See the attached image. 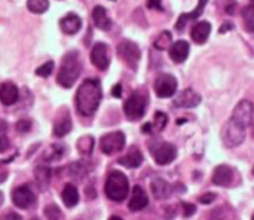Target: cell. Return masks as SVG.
Listing matches in <instances>:
<instances>
[{
  "instance_id": "37",
  "label": "cell",
  "mask_w": 254,
  "mask_h": 220,
  "mask_svg": "<svg viewBox=\"0 0 254 220\" xmlns=\"http://www.w3.org/2000/svg\"><path fill=\"white\" fill-rule=\"evenodd\" d=\"M15 128H16L18 133H28L31 130V122L28 119H21V121L16 122Z\"/></svg>"
},
{
  "instance_id": "44",
  "label": "cell",
  "mask_w": 254,
  "mask_h": 220,
  "mask_svg": "<svg viewBox=\"0 0 254 220\" xmlns=\"http://www.w3.org/2000/svg\"><path fill=\"white\" fill-rule=\"evenodd\" d=\"M231 28H234V24H231V22H226V24H223V25H222V28H220V33H226V31H229Z\"/></svg>"
},
{
  "instance_id": "16",
  "label": "cell",
  "mask_w": 254,
  "mask_h": 220,
  "mask_svg": "<svg viewBox=\"0 0 254 220\" xmlns=\"http://www.w3.org/2000/svg\"><path fill=\"white\" fill-rule=\"evenodd\" d=\"M150 191H152V194H153V197L156 198V200H167V198H170L171 197V194H173V188H171V185L167 182V180H164V179H153L152 182H150Z\"/></svg>"
},
{
  "instance_id": "38",
  "label": "cell",
  "mask_w": 254,
  "mask_h": 220,
  "mask_svg": "<svg viewBox=\"0 0 254 220\" xmlns=\"http://www.w3.org/2000/svg\"><path fill=\"white\" fill-rule=\"evenodd\" d=\"M182 209H183V216L185 218H192L195 215V212H196L195 204H190V203H183Z\"/></svg>"
},
{
  "instance_id": "9",
  "label": "cell",
  "mask_w": 254,
  "mask_h": 220,
  "mask_svg": "<svg viewBox=\"0 0 254 220\" xmlns=\"http://www.w3.org/2000/svg\"><path fill=\"white\" fill-rule=\"evenodd\" d=\"M10 197H12L13 206L21 209V210L31 209L36 203V195L33 194V191L27 185H21V186L13 188Z\"/></svg>"
},
{
  "instance_id": "15",
  "label": "cell",
  "mask_w": 254,
  "mask_h": 220,
  "mask_svg": "<svg viewBox=\"0 0 254 220\" xmlns=\"http://www.w3.org/2000/svg\"><path fill=\"white\" fill-rule=\"evenodd\" d=\"M149 206V198L146 191L141 186H135L132 189V197L128 203V209L131 212H140L143 209H146Z\"/></svg>"
},
{
  "instance_id": "25",
  "label": "cell",
  "mask_w": 254,
  "mask_h": 220,
  "mask_svg": "<svg viewBox=\"0 0 254 220\" xmlns=\"http://www.w3.org/2000/svg\"><path fill=\"white\" fill-rule=\"evenodd\" d=\"M61 198H63V203H64L65 207H68V209L76 207L77 203H79V192H77L76 186L71 185V183H67V185L63 188Z\"/></svg>"
},
{
  "instance_id": "20",
  "label": "cell",
  "mask_w": 254,
  "mask_h": 220,
  "mask_svg": "<svg viewBox=\"0 0 254 220\" xmlns=\"http://www.w3.org/2000/svg\"><path fill=\"white\" fill-rule=\"evenodd\" d=\"M207 1H208V0H199V1H198V4H196V7H195L192 12L182 13V15H180V18H179V19H177V22H176V30L182 31L190 19L199 18V16H201V13L204 12V7L207 6Z\"/></svg>"
},
{
  "instance_id": "23",
  "label": "cell",
  "mask_w": 254,
  "mask_h": 220,
  "mask_svg": "<svg viewBox=\"0 0 254 220\" xmlns=\"http://www.w3.org/2000/svg\"><path fill=\"white\" fill-rule=\"evenodd\" d=\"M71 118L67 112L61 113L57 119H55V124H54V136L55 137H64L65 134H68L71 131Z\"/></svg>"
},
{
  "instance_id": "43",
  "label": "cell",
  "mask_w": 254,
  "mask_h": 220,
  "mask_svg": "<svg viewBox=\"0 0 254 220\" xmlns=\"http://www.w3.org/2000/svg\"><path fill=\"white\" fill-rule=\"evenodd\" d=\"M1 220H22V218L18 213H7L1 218Z\"/></svg>"
},
{
  "instance_id": "3",
  "label": "cell",
  "mask_w": 254,
  "mask_h": 220,
  "mask_svg": "<svg viewBox=\"0 0 254 220\" xmlns=\"http://www.w3.org/2000/svg\"><path fill=\"white\" fill-rule=\"evenodd\" d=\"M104 191H106V195H107L109 200H112L115 203L124 201L128 197V192H129L128 177L121 171H112L107 176Z\"/></svg>"
},
{
  "instance_id": "36",
  "label": "cell",
  "mask_w": 254,
  "mask_h": 220,
  "mask_svg": "<svg viewBox=\"0 0 254 220\" xmlns=\"http://www.w3.org/2000/svg\"><path fill=\"white\" fill-rule=\"evenodd\" d=\"M63 153H64L63 147L58 146V145H54V146L51 147V155L48 156V159H49V161H57V159H60V158L63 156Z\"/></svg>"
},
{
  "instance_id": "26",
  "label": "cell",
  "mask_w": 254,
  "mask_h": 220,
  "mask_svg": "<svg viewBox=\"0 0 254 220\" xmlns=\"http://www.w3.org/2000/svg\"><path fill=\"white\" fill-rule=\"evenodd\" d=\"M51 177H52V173H51V168L48 167H37L34 170V180H36V185L39 186L40 191H46L51 185Z\"/></svg>"
},
{
  "instance_id": "31",
  "label": "cell",
  "mask_w": 254,
  "mask_h": 220,
  "mask_svg": "<svg viewBox=\"0 0 254 220\" xmlns=\"http://www.w3.org/2000/svg\"><path fill=\"white\" fill-rule=\"evenodd\" d=\"M243 16L246 19V27L247 30L252 33L254 28V7L253 4H249L244 10H243Z\"/></svg>"
},
{
  "instance_id": "41",
  "label": "cell",
  "mask_w": 254,
  "mask_h": 220,
  "mask_svg": "<svg viewBox=\"0 0 254 220\" xmlns=\"http://www.w3.org/2000/svg\"><path fill=\"white\" fill-rule=\"evenodd\" d=\"M7 179V170L4 167V162L0 161V183H3Z\"/></svg>"
},
{
  "instance_id": "40",
  "label": "cell",
  "mask_w": 254,
  "mask_h": 220,
  "mask_svg": "<svg viewBox=\"0 0 254 220\" xmlns=\"http://www.w3.org/2000/svg\"><path fill=\"white\" fill-rule=\"evenodd\" d=\"M149 9H162V0H147Z\"/></svg>"
},
{
  "instance_id": "17",
  "label": "cell",
  "mask_w": 254,
  "mask_h": 220,
  "mask_svg": "<svg viewBox=\"0 0 254 220\" xmlns=\"http://www.w3.org/2000/svg\"><path fill=\"white\" fill-rule=\"evenodd\" d=\"M60 27L65 34H76L82 27V19L76 13H67L60 19Z\"/></svg>"
},
{
  "instance_id": "39",
  "label": "cell",
  "mask_w": 254,
  "mask_h": 220,
  "mask_svg": "<svg viewBox=\"0 0 254 220\" xmlns=\"http://www.w3.org/2000/svg\"><path fill=\"white\" fill-rule=\"evenodd\" d=\"M216 198H217V195H216V194H211V192H208V194H204V195H201L198 201H199L201 204H211L213 201H216Z\"/></svg>"
},
{
  "instance_id": "24",
  "label": "cell",
  "mask_w": 254,
  "mask_h": 220,
  "mask_svg": "<svg viewBox=\"0 0 254 220\" xmlns=\"http://www.w3.org/2000/svg\"><path fill=\"white\" fill-rule=\"evenodd\" d=\"M92 19H94V24L100 28V30H110L112 27V21L107 15V10L103 7V6H95L94 10H92Z\"/></svg>"
},
{
  "instance_id": "4",
  "label": "cell",
  "mask_w": 254,
  "mask_h": 220,
  "mask_svg": "<svg viewBox=\"0 0 254 220\" xmlns=\"http://www.w3.org/2000/svg\"><path fill=\"white\" fill-rule=\"evenodd\" d=\"M222 140L226 147H237L246 140V128L234 119H229L222 128Z\"/></svg>"
},
{
  "instance_id": "5",
  "label": "cell",
  "mask_w": 254,
  "mask_h": 220,
  "mask_svg": "<svg viewBox=\"0 0 254 220\" xmlns=\"http://www.w3.org/2000/svg\"><path fill=\"white\" fill-rule=\"evenodd\" d=\"M146 98L138 94V92H134L128 97V100L125 101L124 104V112H125V116L129 119V121H138L144 116V112H146Z\"/></svg>"
},
{
  "instance_id": "10",
  "label": "cell",
  "mask_w": 254,
  "mask_h": 220,
  "mask_svg": "<svg viewBox=\"0 0 254 220\" xmlns=\"http://www.w3.org/2000/svg\"><path fill=\"white\" fill-rule=\"evenodd\" d=\"M231 119H234L235 122H238V124L243 125L244 128L250 127L252 122H253V104H252V101H249V100H241V101L235 106Z\"/></svg>"
},
{
  "instance_id": "22",
  "label": "cell",
  "mask_w": 254,
  "mask_h": 220,
  "mask_svg": "<svg viewBox=\"0 0 254 220\" xmlns=\"http://www.w3.org/2000/svg\"><path fill=\"white\" fill-rule=\"evenodd\" d=\"M210 33H211V24L207 22V21H201V22H198V24L192 28L190 37H192V40H193L196 45H202V43L207 42Z\"/></svg>"
},
{
  "instance_id": "21",
  "label": "cell",
  "mask_w": 254,
  "mask_h": 220,
  "mask_svg": "<svg viewBox=\"0 0 254 220\" xmlns=\"http://www.w3.org/2000/svg\"><path fill=\"white\" fill-rule=\"evenodd\" d=\"M189 51L190 46L186 40H177L173 43V46H170V57L176 63H183L188 58Z\"/></svg>"
},
{
  "instance_id": "18",
  "label": "cell",
  "mask_w": 254,
  "mask_h": 220,
  "mask_svg": "<svg viewBox=\"0 0 254 220\" xmlns=\"http://www.w3.org/2000/svg\"><path fill=\"white\" fill-rule=\"evenodd\" d=\"M18 100V88L12 82H3L0 85V101L4 106H12Z\"/></svg>"
},
{
  "instance_id": "46",
  "label": "cell",
  "mask_w": 254,
  "mask_h": 220,
  "mask_svg": "<svg viewBox=\"0 0 254 220\" xmlns=\"http://www.w3.org/2000/svg\"><path fill=\"white\" fill-rule=\"evenodd\" d=\"M109 220H122L119 216H112V218H109Z\"/></svg>"
},
{
  "instance_id": "14",
  "label": "cell",
  "mask_w": 254,
  "mask_h": 220,
  "mask_svg": "<svg viewBox=\"0 0 254 220\" xmlns=\"http://www.w3.org/2000/svg\"><path fill=\"white\" fill-rule=\"evenodd\" d=\"M234 182V170L228 165H219L213 173V183L222 188L231 186Z\"/></svg>"
},
{
  "instance_id": "6",
  "label": "cell",
  "mask_w": 254,
  "mask_h": 220,
  "mask_svg": "<svg viewBox=\"0 0 254 220\" xmlns=\"http://www.w3.org/2000/svg\"><path fill=\"white\" fill-rule=\"evenodd\" d=\"M118 55L127 66H129L131 69H135L140 61L141 51L137 43L131 40H122L118 45Z\"/></svg>"
},
{
  "instance_id": "11",
  "label": "cell",
  "mask_w": 254,
  "mask_h": 220,
  "mask_svg": "<svg viewBox=\"0 0 254 220\" xmlns=\"http://www.w3.org/2000/svg\"><path fill=\"white\" fill-rule=\"evenodd\" d=\"M152 155L158 165H168L177 158V149L171 143H161L152 150Z\"/></svg>"
},
{
  "instance_id": "13",
  "label": "cell",
  "mask_w": 254,
  "mask_h": 220,
  "mask_svg": "<svg viewBox=\"0 0 254 220\" xmlns=\"http://www.w3.org/2000/svg\"><path fill=\"white\" fill-rule=\"evenodd\" d=\"M199 103H201V95L195 92L192 88L183 89L174 100V106L180 109H192V107H196Z\"/></svg>"
},
{
  "instance_id": "12",
  "label": "cell",
  "mask_w": 254,
  "mask_h": 220,
  "mask_svg": "<svg viewBox=\"0 0 254 220\" xmlns=\"http://www.w3.org/2000/svg\"><path fill=\"white\" fill-rule=\"evenodd\" d=\"M91 61L100 70H107L110 66V51L106 43H97L91 51Z\"/></svg>"
},
{
  "instance_id": "47",
  "label": "cell",
  "mask_w": 254,
  "mask_h": 220,
  "mask_svg": "<svg viewBox=\"0 0 254 220\" xmlns=\"http://www.w3.org/2000/svg\"><path fill=\"white\" fill-rule=\"evenodd\" d=\"M112 1H115V0H112Z\"/></svg>"
},
{
  "instance_id": "34",
  "label": "cell",
  "mask_w": 254,
  "mask_h": 220,
  "mask_svg": "<svg viewBox=\"0 0 254 220\" xmlns=\"http://www.w3.org/2000/svg\"><path fill=\"white\" fill-rule=\"evenodd\" d=\"M167 122H168V118H167V115H165L164 112H156V113H155V121H153V124H155L156 130L162 131V130L165 128Z\"/></svg>"
},
{
  "instance_id": "32",
  "label": "cell",
  "mask_w": 254,
  "mask_h": 220,
  "mask_svg": "<svg viewBox=\"0 0 254 220\" xmlns=\"http://www.w3.org/2000/svg\"><path fill=\"white\" fill-rule=\"evenodd\" d=\"M6 124L1 122L0 124V152H6L10 146V142H9V137H7V133H6Z\"/></svg>"
},
{
  "instance_id": "8",
  "label": "cell",
  "mask_w": 254,
  "mask_h": 220,
  "mask_svg": "<svg viewBox=\"0 0 254 220\" xmlns=\"http://www.w3.org/2000/svg\"><path fill=\"white\" fill-rule=\"evenodd\" d=\"M153 89L159 98H170L177 91V80L173 74L162 73L156 77L153 83Z\"/></svg>"
},
{
  "instance_id": "29",
  "label": "cell",
  "mask_w": 254,
  "mask_h": 220,
  "mask_svg": "<svg viewBox=\"0 0 254 220\" xmlns=\"http://www.w3.org/2000/svg\"><path fill=\"white\" fill-rule=\"evenodd\" d=\"M94 147V139L91 136H83L77 142V150L83 155H89Z\"/></svg>"
},
{
  "instance_id": "45",
  "label": "cell",
  "mask_w": 254,
  "mask_h": 220,
  "mask_svg": "<svg viewBox=\"0 0 254 220\" xmlns=\"http://www.w3.org/2000/svg\"><path fill=\"white\" fill-rule=\"evenodd\" d=\"M150 128H152L150 124H144L143 128H141V131H143V133H150Z\"/></svg>"
},
{
  "instance_id": "33",
  "label": "cell",
  "mask_w": 254,
  "mask_h": 220,
  "mask_svg": "<svg viewBox=\"0 0 254 220\" xmlns=\"http://www.w3.org/2000/svg\"><path fill=\"white\" fill-rule=\"evenodd\" d=\"M54 70V61H48L43 66H40L39 69H36V74L40 77H48Z\"/></svg>"
},
{
  "instance_id": "35",
  "label": "cell",
  "mask_w": 254,
  "mask_h": 220,
  "mask_svg": "<svg viewBox=\"0 0 254 220\" xmlns=\"http://www.w3.org/2000/svg\"><path fill=\"white\" fill-rule=\"evenodd\" d=\"M85 173H86V168L80 164V162H77V164H71L70 165V176L71 177H77V179H82L83 176H85Z\"/></svg>"
},
{
  "instance_id": "7",
  "label": "cell",
  "mask_w": 254,
  "mask_h": 220,
  "mask_svg": "<svg viewBox=\"0 0 254 220\" xmlns=\"http://www.w3.org/2000/svg\"><path fill=\"white\" fill-rule=\"evenodd\" d=\"M125 147V134L121 131L109 133L101 137L100 149L104 155H115Z\"/></svg>"
},
{
  "instance_id": "19",
  "label": "cell",
  "mask_w": 254,
  "mask_h": 220,
  "mask_svg": "<svg viewBox=\"0 0 254 220\" xmlns=\"http://www.w3.org/2000/svg\"><path fill=\"white\" fill-rule=\"evenodd\" d=\"M143 161H144L143 153L137 147H131L128 150V153H125L122 158H119V164L127 168H138L143 164Z\"/></svg>"
},
{
  "instance_id": "27",
  "label": "cell",
  "mask_w": 254,
  "mask_h": 220,
  "mask_svg": "<svg viewBox=\"0 0 254 220\" xmlns=\"http://www.w3.org/2000/svg\"><path fill=\"white\" fill-rule=\"evenodd\" d=\"M171 42H173V34L168 30H165V31L159 33V36L155 39L153 45L158 51H167V49H170Z\"/></svg>"
},
{
  "instance_id": "42",
  "label": "cell",
  "mask_w": 254,
  "mask_h": 220,
  "mask_svg": "<svg viewBox=\"0 0 254 220\" xmlns=\"http://www.w3.org/2000/svg\"><path fill=\"white\" fill-rule=\"evenodd\" d=\"M112 95H113V97H116V98H119V97L122 95V86H121V83H116V85L113 86V89H112Z\"/></svg>"
},
{
  "instance_id": "1",
  "label": "cell",
  "mask_w": 254,
  "mask_h": 220,
  "mask_svg": "<svg viewBox=\"0 0 254 220\" xmlns=\"http://www.w3.org/2000/svg\"><path fill=\"white\" fill-rule=\"evenodd\" d=\"M103 92H101V86L100 82L95 79H88L85 80L76 94V106L79 113H82L83 116H91L95 113V110L100 106Z\"/></svg>"
},
{
  "instance_id": "30",
  "label": "cell",
  "mask_w": 254,
  "mask_h": 220,
  "mask_svg": "<svg viewBox=\"0 0 254 220\" xmlns=\"http://www.w3.org/2000/svg\"><path fill=\"white\" fill-rule=\"evenodd\" d=\"M43 213H45V219L46 220L63 219V213H61L60 207H58V206H55V204H49V206H46V207H45V210H43Z\"/></svg>"
},
{
  "instance_id": "2",
  "label": "cell",
  "mask_w": 254,
  "mask_h": 220,
  "mask_svg": "<svg viewBox=\"0 0 254 220\" xmlns=\"http://www.w3.org/2000/svg\"><path fill=\"white\" fill-rule=\"evenodd\" d=\"M82 72V63L79 58V54L71 51L64 55L61 61V69L58 72V83L64 88H71L74 82L77 80L79 74Z\"/></svg>"
},
{
  "instance_id": "28",
  "label": "cell",
  "mask_w": 254,
  "mask_h": 220,
  "mask_svg": "<svg viewBox=\"0 0 254 220\" xmlns=\"http://www.w3.org/2000/svg\"><path fill=\"white\" fill-rule=\"evenodd\" d=\"M27 7L33 13H43L49 7V0H27Z\"/></svg>"
}]
</instances>
